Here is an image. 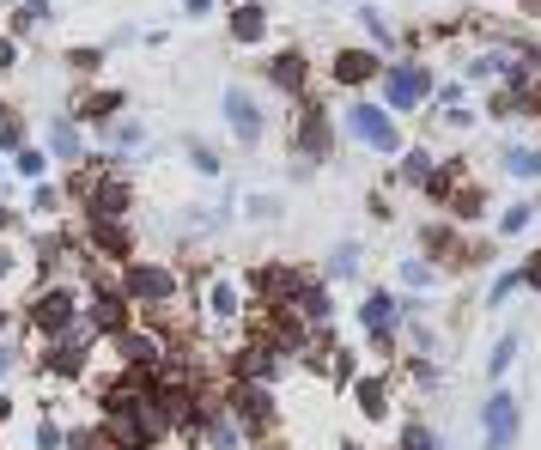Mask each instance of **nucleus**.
<instances>
[{
    "label": "nucleus",
    "instance_id": "50",
    "mask_svg": "<svg viewBox=\"0 0 541 450\" xmlns=\"http://www.w3.org/2000/svg\"><path fill=\"white\" fill-rule=\"evenodd\" d=\"M0 335H13V311L7 305H0Z\"/></svg>",
    "mask_w": 541,
    "mask_h": 450
},
{
    "label": "nucleus",
    "instance_id": "44",
    "mask_svg": "<svg viewBox=\"0 0 541 450\" xmlns=\"http://www.w3.org/2000/svg\"><path fill=\"white\" fill-rule=\"evenodd\" d=\"M98 444H104L98 426H73V432H67V450H98Z\"/></svg>",
    "mask_w": 541,
    "mask_h": 450
},
{
    "label": "nucleus",
    "instance_id": "22",
    "mask_svg": "<svg viewBox=\"0 0 541 450\" xmlns=\"http://www.w3.org/2000/svg\"><path fill=\"white\" fill-rule=\"evenodd\" d=\"M353 408L365 420H390V378H383V371H359L353 378Z\"/></svg>",
    "mask_w": 541,
    "mask_h": 450
},
{
    "label": "nucleus",
    "instance_id": "1",
    "mask_svg": "<svg viewBox=\"0 0 541 450\" xmlns=\"http://www.w3.org/2000/svg\"><path fill=\"white\" fill-rule=\"evenodd\" d=\"M432 92H438V73L420 61V55H396V61H383V80H377V104L390 110L396 122L402 116H414L420 104H432Z\"/></svg>",
    "mask_w": 541,
    "mask_h": 450
},
{
    "label": "nucleus",
    "instance_id": "4",
    "mask_svg": "<svg viewBox=\"0 0 541 450\" xmlns=\"http://www.w3.org/2000/svg\"><path fill=\"white\" fill-rule=\"evenodd\" d=\"M80 317H86V292L73 286V280H43L37 298L25 305V323L37 329V341H61Z\"/></svg>",
    "mask_w": 541,
    "mask_h": 450
},
{
    "label": "nucleus",
    "instance_id": "46",
    "mask_svg": "<svg viewBox=\"0 0 541 450\" xmlns=\"http://www.w3.org/2000/svg\"><path fill=\"white\" fill-rule=\"evenodd\" d=\"M19 67V43L13 37H0V73H13Z\"/></svg>",
    "mask_w": 541,
    "mask_h": 450
},
{
    "label": "nucleus",
    "instance_id": "33",
    "mask_svg": "<svg viewBox=\"0 0 541 450\" xmlns=\"http://www.w3.org/2000/svg\"><path fill=\"white\" fill-rule=\"evenodd\" d=\"M517 292H523V268L511 262V268H499V274H493V286H487V311H505Z\"/></svg>",
    "mask_w": 541,
    "mask_h": 450
},
{
    "label": "nucleus",
    "instance_id": "6",
    "mask_svg": "<svg viewBox=\"0 0 541 450\" xmlns=\"http://www.w3.org/2000/svg\"><path fill=\"white\" fill-rule=\"evenodd\" d=\"M225 414L238 420V432H244L250 450H262V444L280 432V396H274L268 384H231V390H225Z\"/></svg>",
    "mask_w": 541,
    "mask_h": 450
},
{
    "label": "nucleus",
    "instance_id": "21",
    "mask_svg": "<svg viewBox=\"0 0 541 450\" xmlns=\"http://www.w3.org/2000/svg\"><path fill=\"white\" fill-rule=\"evenodd\" d=\"M207 317H213V323H238V317H244V280L213 274V280H207Z\"/></svg>",
    "mask_w": 541,
    "mask_h": 450
},
{
    "label": "nucleus",
    "instance_id": "3",
    "mask_svg": "<svg viewBox=\"0 0 541 450\" xmlns=\"http://www.w3.org/2000/svg\"><path fill=\"white\" fill-rule=\"evenodd\" d=\"M335 128L353 140V146H365V153H377V159H396L402 153V122L383 110L377 98H353L341 116H335Z\"/></svg>",
    "mask_w": 541,
    "mask_h": 450
},
{
    "label": "nucleus",
    "instance_id": "27",
    "mask_svg": "<svg viewBox=\"0 0 541 450\" xmlns=\"http://www.w3.org/2000/svg\"><path fill=\"white\" fill-rule=\"evenodd\" d=\"M499 171H505L511 183H541V146H505Z\"/></svg>",
    "mask_w": 541,
    "mask_h": 450
},
{
    "label": "nucleus",
    "instance_id": "16",
    "mask_svg": "<svg viewBox=\"0 0 541 450\" xmlns=\"http://www.w3.org/2000/svg\"><path fill=\"white\" fill-rule=\"evenodd\" d=\"M268 86L298 104L304 92H311V55H304V49H280V55L268 61Z\"/></svg>",
    "mask_w": 541,
    "mask_h": 450
},
{
    "label": "nucleus",
    "instance_id": "10",
    "mask_svg": "<svg viewBox=\"0 0 541 450\" xmlns=\"http://www.w3.org/2000/svg\"><path fill=\"white\" fill-rule=\"evenodd\" d=\"M110 353H116L122 371H134V378H146V371H159V365L171 359L165 335H159V329H140V323H128L122 335H110Z\"/></svg>",
    "mask_w": 541,
    "mask_h": 450
},
{
    "label": "nucleus",
    "instance_id": "28",
    "mask_svg": "<svg viewBox=\"0 0 541 450\" xmlns=\"http://www.w3.org/2000/svg\"><path fill=\"white\" fill-rule=\"evenodd\" d=\"M280 213H286V195L280 189H250L244 195V219L250 225H280Z\"/></svg>",
    "mask_w": 541,
    "mask_h": 450
},
{
    "label": "nucleus",
    "instance_id": "38",
    "mask_svg": "<svg viewBox=\"0 0 541 450\" xmlns=\"http://www.w3.org/2000/svg\"><path fill=\"white\" fill-rule=\"evenodd\" d=\"M67 67H73V73H98V67H104V49H98V43L67 49Z\"/></svg>",
    "mask_w": 541,
    "mask_h": 450
},
{
    "label": "nucleus",
    "instance_id": "49",
    "mask_svg": "<svg viewBox=\"0 0 541 450\" xmlns=\"http://www.w3.org/2000/svg\"><path fill=\"white\" fill-rule=\"evenodd\" d=\"M13 225H19V213H13V207H0V238H7Z\"/></svg>",
    "mask_w": 541,
    "mask_h": 450
},
{
    "label": "nucleus",
    "instance_id": "30",
    "mask_svg": "<svg viewBox=\"0 0 541 450\" xmlns=\"http://www.w3.org/2000/svg\"><path fill=\"white\" fill-rule=\"evenodd\" d=\"M444 213H450V219H481V213H487V195H481L475 183H462V189L450 183V195H444Z\"/></svg>",
    "mask_w": 541,
    "mask_h": 450
},
{
    "label": "nucleus",
    "instance_id": "19",
    "mask_svg": "<svg viewBox=\"0 0 541 450\" xmlns=\"http://www.w3.org/2000/svg\"><path fill=\"white\" fill-rule=\"evenodd\" d=\"M116 116H128V92H116V86L86 92V98H80V110H73V122H80V128H110Z\"/></svg>",
    "mask_w": 541,
    "mask_h": 450
},
{
    "label": "nucleus",
    "instance_id": "5",
    "mask_svg": "<svg viewBox=\"0 0 541 450\" xmlns=\"http://www.w3.org/2000/svg\"><path fill=\"white\" fill-rule=\"evenodd\" d=\"M116 286L128 292V305L134 311H171L177 305V292H183V274L171 262H122L116 268Z\"/></svg>",
    "mask_w": 541,
    "mask_h": 450
},
{
    "label": "nucleus",
    "instance_id": "25",
    "mask_svg": "<svg viewBox=\"0 0 541 450\" xmlns=\"http://www.w3.org/2000/svg\"><path fill=\"white\" fill-rule=\"evenodd\" d=\"M517 353H523V329H499V341H493V347H487V359H481V371H487V384H493V390L511 378Z\"/></svg>",
    "mask_w": 541,
    "mask_h": 450
},
{
    "label": "nucleus",
    "instance_id": "13",
    "mask_svg": "<svg viewBox=\"0 0 541 450\" xmlns=\"http://www.w3.org/2000/svg\"><path fill=\"white\" fill-rule=\"evenodd\" d=\"M329 80H335L341 92H365V86L383 80V55L365 49V43H341V49L329 55Z\"/></svg>",
    "mask_w": 541,
    "mask_h": 450
},
{
    "label": "nucleus",
    "instance_id": "36",
    "mask_svg": "<svg viewBox=\"0 0 541 450\" xmlns=\"http://www.w3.org/2000/svg\"><path fill=\"white\" fill-rule=\"evenodd\" d=\"M31 444H37V450H67V426H61L55 414H43V420L31 426Z\"/></svg>",
    "mask_w": 541,
    "mask_h": 450
},
{
    "label": "nucleus",
    "instance_id": "12",
    "mask_svg": "<svg viewBox=\"0 0 541 450\" xmlns=\"http://www.w3.org/2000/svg\"><path fill=\"white\" fill-rule=\"evenodd\" d=\"M286 378V353L274 347V341H262V335H250L238 353H231V384H280Z\"/></svg>",
    "mask_w": 541,
    "mask_h": 450
},
{
    "label": "nucleus",
    "instance_id": "24",
    "mask_svg": "<svg viewBox=\"0 0 541 450\" xmlns=\"http://www.w3.org/2000/svg\"><path fill=\"white\" fill-rule=\"evenodd\" d=\"M359 262H365V244H359V238H335V244L323 250V274H317V280H329V286H335V280H359Z\"/></svg>",
    "mask_w": 541,
    "mask_h": 450
},
{
    "label": "nucleus",
    "instance_id": "23",
    "mask_svg": "<svg viewBox=\"0 0 541 450\" xmlns=\"http://www.w3.org/2000/svg\"><path fill=\"white\" fill-rule=\"evenodd\" d=\"M432 171H438V159L426 153V146H402L396 165H390V183H396V189H426Z\"/></svg>",
    "mask_w": 541,
    "mask_h": 450
},
{
    "label": "nucleus",
    "instance_id": "43",
    "mask_svg": "<svg viewBox=\"0 0 541 450\" xmlns=\"http://www.w3.org/2000/svg\"><path fill=\"white\" fill-rule=\"evenodd\" d=\"M517 268H523V292H541V250H529Z\"/></svg>",
    "mask_w": 541,
    "mask_h": 450
},
{
    "label": "nucleus",
    "instance_id": "14",
    "mask_svg": "<svg viewBox=\"0 0 541 450\" xmlns=\"http://www.w3.org/2000/svg\"><path fill=\"white\" fill-rule=\"evenodd\" d=\"M37 146L49 153V165H61V171H80L86 165V128L73 122V116H49Z\"/></svg>",
    "mask_w": 541,
    "mask_h": 450
},
{
    "label": "nucleus",
    "instance_id": "48",
    "mask_svg": "<svg viewBox=\"0 0 541 450\" xmlns=\"http://www.w3.org/2000/svg\"><path fill=\"white\" fill-rule=\"evenodd\" d=\"M13 408H19V402H13L7 390H0V432H7V426H13Z\"/></svg>",
    "mask_w": 541,
    "mask_h": 450
},
{
    "label": "nucleus",
    "instance_id": "2",
    "mask_svg": "<svg viewBox=\"0 0 541 450\" xmlns=\"http://www.w3.org/2000/svg\"><path fill=\"white\" fill-rule=\"evenodd\" d=\"M335 116L317 98H298L292 104V177H317V165L335 153Z\"/></svg>",
    "mask_w": 541,
    "mask_h": 450
},
{
    "label": "nucleus",
    "instance_id": "8",
    "mask_svg": "<svg viewBox=\"0 0 541 450\" xmlns=\"http://www.w3.org/2000/svg\"><path fill=\"white\" fill-rule=\"evenodd\" d=\"M86 323H92V335L98 341H110V335H122L128 323H140V311L128 305V292L116 286V274H92V292H86Z\"/></svg>",
    "mask_w": 541,
    "mask_h": 450
},
{
    "label": "nucleus",
    "instance_id": "20",
    "mask_svg": "<svg viewBox=\"0 0 541 450\" xmlns=\"http://www.w3.org/2000/svg\"><path fill=\"white\" fill-rule=\"evenodd\" d=\"M225 37L238 43V49H256L268 37V7H262V0H238L231 19H225Z\"/></svg>",
    "mask_w": 541,
    "mask_h": 450
},
{
    "label": "nucleus",
    "instance_id": "15",
    "mask_svg": "<svg viewBox=\"0 0 541 450\" xmlns=\"http://www.w3.org/2000/svg\"><path fill=\"white\" fill-rule=\"evenodd\" d=\"M86 256L92 262H134V232L128 219H86Z\"/></svg>",
    "mask_w": 541,
    "mask_h": 450
},
{
    "label": "nucleus",
    "instance_id": "26",
    "mask_svg": "<svg viewBox=\"0 0 541 450\" xmlns=\"http://www.w3.org/2000/svg\"><path fill=\"white\" fill-rule=\"evenodd\" d=\"M353 25L371 37V49L377 55H396V25L390 19H383V7H371V0H359V7H353Z\"/></svg>",
    "mask_w": 541,
    "mask_h": 450
},
{
    "label": "nucleus",
    "instance_id": "45",
    "mask_svg": "<svg viewBox=\"0 0 541 450\" xmlns=\"http://www.w3.org/2000/svg\"><path fill=\"white\" fill-rule=\"evenodd\" d=\"M13 274H19V250H13V244H7V238H0V286H7V280H13Z\"/></svg>",
    "mask_w": 541,
    "mask_h": 450
},
{
    "label": "nucleus",
    "instance_id": "52",
    "mask_svg": "<svg viewBox=\"0 0 541 450\" xmlns=\"http://www.w3.org/2000/svg\"><path fill=\"white\" fill-rule=\"evenodd\" d=\"M98 450H104V444H98Z\"/></svg>",
    "mask_w": 541,
    "mask_h": 450
},
{
    "label": "nucleus",
    "instance_id": "31",
    "mask_svg": "<svg viewBox=\"0 0 541 450\" xmlns=\"http://www.w3.org/2000/svg\"><path fill=\"white\" fill-rule=\"evenodd\" d=\"M535 225V201H511V207H499V219H493V238H523Z\"/></svg>",
    "mask_w": 541,
    "mask_h": 450
},
{
    "label": "nucleus",
    "instance_id": "47",
    "mask_svg": "<svg viewBox=\"0 0 541 450\" xmlns=\"http://www.w3.org/2000/svg\"><path fill=\"white\" fill-rule=\"evenodd\" d=\"M25 13H31L37 25H49V19H55V0H25Z\"/></svg>",
    "mask_w": 541,
    "mask_h": 450
},
{
    "label": "nucleus",
    "instance_id": "37",
    "mask_svg": "<svg viewBox=\"0 0 541 450\" xmlns=\"http://www.w3.org/2000/svg\"><path fill=\"white\" fill-rule=\"evenodd\" d=\"M31 213H37V219H55V213H61V189H55L49 177L31 183Z\"/></svg>",
    "mask_w": 541,
    "mask_h": 450
},
{
    "label": "nucleus",
    "instance_id": "11",
    "mask_svg": "<svg viewBox=\"0 0 541 450\" xmlns=\"http://www.w3.org/2000/svg\"><path fill=\"white\" fill-rule=\"evenodd\" d=\"M517 438H523V402L499 384L481 408V450H517Z\"/></svg>",
    "mask_w": 541,
    "mask_h": 450
},
{
    "label": "nucleus",
    "instance_id": "42",
    "mask_svg": "<svg viewBox=\"0 0 541 450\" xmlns=\"http://www.w3.org/2000/svg\"><path fill=\"white\" fill-rule=\"evenodd\" d=\"M31 31H37V19H31L25 7H13V13H7V37L19 43V37H31Z\"/></svg>",
    "mask_w": 541,
    "mask_h": 450
},
{
    "label": "nucleus",
    "instance_id": "17",
    "mask_svg": "<svg viewBox=\"0 0 541 450\" xmlns=\"http://www.w3.org/2000/svg\"><path fill=\"white\" fill-rule=\"evenodd\" d=\"M86 347H73V341H43V353H37V371L43 378H61V384H73V378H86Z\"/></svg>",
    "mask_w": 541,
    "mask_h": 450
},
{
    "label": "nucleus",
    "instance_id": "7",
    "mask_svg": "<svg viewBox=\"0 0 541 450\" xmlns=\"http://www.w3.org/2000/svg\"><path fill=\"white\" fill-rule=\"evenodd\" d=\"M353 317H359L371 353H396V347H402V292H396V286H371V292L359 298Z\"/></svg>",
    "mask_w": 541,
    "mask_h": 450
},
{
    "label": "nucleus",
    "instance_id": "41",
    "mask_svg": "<svg viewBox=\"0 0 541 450\" xmlns=\"http://www.w3.org/2000/svg\"><path fill=\"white\" fill-rule=\"evenodd\" d=\"M177 13L201 25V19H213V13H219V0H177Z\"/></svg>",
    "mask_w": 541,
    "mask_h": 450
},
{
    "label": "nucleus",
    "instance_id": "9",
    "mask_svg": "<svg viewBox=\"0 0 541 450\" xmlns=\"http://www.w3.org/2000/svg\"><path fill=\"white\" fill-rule=\"evenodd\" d=\"M219 110H225V128H231V140L238 146H262V134H268V110H262V98L244 86V80H231L225 92H219Z\"/></svg>",
    "mask_w": 541,
    "mask_h": 450
},
{
    "label": "nucleus",
    "instance_id": "40",
    "mask_svg": "<svg viewBox=\"0 0 541 450\" xmlns=\"http://www.w3.org/2000/svg\"><path fill=\"white\" fill-rule=\"evenodd\" d=\"M13 371H19V341H13V335H0V390H7Z\"/></svg>",
    "mask_w": 541,
    "mask_h": 450
},
{
    "label": "nucleus",
    "instance_id": "39",
    "mask_svg": "<svg viewBox=\"0 0 541 450\" xmlns=\"http://www.w3.org/2000/svg\"><path fill=\"white\" fill-rule=\"evenodd\" d=\"M438 122H444L450 134H469V128L481 122V110H469V104H456V110H438Z\"/></svg>",
    "mask_w": 541,
    "mask_h": 450
},
{
    "label": "nucleus",
    "instance_id": "18",
    "mask_svg": "<svg viewBox=\"0 0 541 450\" xmlns=\"http://www.w3.org/2000/svg\"><path fill=\"white\" fill-rule=\"evenodd\" d=\"M438 286H444V268H438V262H426L420 250L396 262V292H402V298H432Z\"/></svg>",
    "mask_w": 541,
    "mask_h": 450
},
{
    "label": "nucleus",
    "instance_id": "32",
    "mask_svg": "<svg viewBox=\"0 0 541 450\" xmlns=\"http://www.w3.org/2000/svg\"><path fill=\"white\" fill-rule=\"evenodd\" d=\"M13 177H19V183H43V177H49V153H43L37 140L13 153Z\"/></svg>",
    "mask_w": 541,
    "mask_h": 450
},
{
    "label": "nucleus",
    "instance_id": "29",
    "mask_svg": "<svg viewBox=\"0 0 541 450\" xmlns=\"http://www.w3.org/2000/svg\"><path fill=\"white\" fill-rule=\"evenodd\" d=\"M396 450H450V444H444V438H438L420 414H408V420L396 426Z\"/></svg>",
    "mask_w": 541,
    "mask_h": 450
},
{
    "label": "nucleus",
    "instance_id": "35",
    "mask_svg": "<svg viewBox=\"0 0 541 450\" xmlns=\"http://www.w3.org/2000/svg\"><path fill=\"white\" fill-rule=\"evenodd\" d=\"M19 146H31V134H25V122H19L7 104H0V159H13Z\"/></svg>",
    "mask_w": 541,
    "mask_h": 450
},
{
    "label": "nucleus",
    "instance_id": "51",
    "mask_svg": "<svg viewBox=\"0 0 541 450\" xmlns=\"http://www.w3.org/2000/svg\"><path fill=\"white\" fill-rule=\"evenodd\" d=\"M341 450H371V444H341Z\"/></svg>",
    "mask_w": 541,
    "mask_h": 450
},
{
    "label": "nucleus",
    "instance_id": "34",
    "mask_svg": "<svg viewBox=\"0 0 541 450\" xmlns=\"http://www.w3.org/2000/svg\"><path fill=\"white\" fill-rule=\"evenodd\" d=\"M183 159H189L195 177H219V171H225V159H219V146H213V140H189V146H183Z\"/></svg>",
    "mask_w": 541,
    "mask_h": 450
}]
</instances>
